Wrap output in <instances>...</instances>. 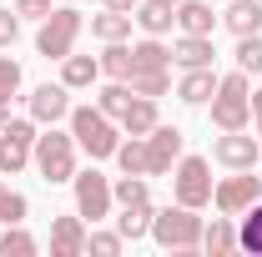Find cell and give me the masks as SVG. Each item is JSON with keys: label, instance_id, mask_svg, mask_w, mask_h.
I'll list each match as a JSON object with an SVG mask.
<instances>
[{"label": "cell", "instance_id": "6da1fadb", "mask_svg": "<svg viewBox=\"0 0 262 257\" xmlns=\"http://www.w3.org/2000/svg\"><path fill=\"white\" fill-rule=\"evenodd\" d=\"M252 116V91H247V71H232L217 81V96H212V121L222 131H242Z\"/></svg>", "mask_w": 262, "mask_h": 257}, {"label": "cell", "instance_id": "7a4b0ae2", "mask_svg": "<svg viewBox=\"0 0 262 257\" xmlns=\"http://www.w3.org/2000/svg\"><path fill=\"white\" fill-rule=\"evenodd\" d=\"M151 237L162 242V247H171V252H192V247H202V217H196V207H166V212H157L151 217Z\"/></svg>", "mask_w": 262, "mask_h": 257}, {"label": "cell", "instance_id": "3957f363", "mask_svg": "<svg viewBox=\"0 0 262 257\" xmlns=\"http://www.w3.org/2000/svg\"><path fill=\"white\" fill-rule=\"evenodd\" d=\"M71 136L91 152V157H116V146H121V136H116V126H111V116L101 111V106H76L71 111Z\"/></svg>", "mask_w": 262, "mask_h": 257}, {"label": "cell", "instance_id": "277c9868", "mask_svg": "<svg viewBox=\"0 0 262 257\" xmlns=\"http://www.w3.org/2000/svg\"><path fill=\"white\" fill-rule=\"evenodd\" d=\"M31 157H35V166H40L46 182H71V177H76V136L51 126L46 136H35Z\"/></svg>", "mask_w": 262, "mask_h": 257}, {"label": "cell", "instance_id": "5b68a950", "mask_svg": "<svg viewBox=\"0 0 262 257\" xmlns=\"http://www.w3.org/2000/svg\"><path fill=\"white\" fill-rule=\"evenodd\" d=\"M76 35H81V10H51V15L40 20L35 51H40L46 61H66L71 46H76Z\"/></svg>", "mask_w": 262, "mask_h": 257}, {"label": "cell", "instance_id": "8992f818", "mask_svg": "<svg viewBox=\"0 0 262 257\" xmlns=\"http://www.w3.org/2000/svg\"><path fill=\"white\" fill-rule=\"evenodd\" d=\"M171 182H177V202L182 207H207L212 202V172H207L202 157H182Z\"/></svg>", "mask_w": 262, "mask_h": 257}, {"label": "cell", "instance_id": "52a82bcc", "mask_svg": "<svg viewBox=\"0 0 262 257\" xmlns=\"http://www.w3.org/2000/svg\"><path fill=\"white\" fill-rule=\"evenodd\" d=\"M71 182H76V212H81V217H91V222H101V217L111 212V202H116V197H111V182L101 177L96 166H91V172H81V177H71Z\"/></svg>", "mask_w": 262, "mask_h": 257}, {"label": "cell", "instance_id": "ba28073f", "mask_svg": "<svg viewBox=\"0 0 262 257\" xmlns=\"http://www.w3.org/2000/svg\"><path fill=\"white\" fill-rule=\"evenodd\" d=\"M31 146H35V126L31 121H5V126H0V172L15 177V172L31 161Z\"/></svg>", "mask_w": 262, "mask_h": 257}, {"label": "cell", "instance_id": "9c48e42d", "mask_svg": "<svg viewBox=\"0 0 262 257\" xmlns=\"http://www.w3.org/2000/svg\"><path fill=\"white\" fill-rule=\"evenodd\" d=\"M171 161H182V131L157 121V126L146 131V177L171 172Z\"/></svg>", "mask_w": 262, "mask_h": 257}, {"label": "cell", "instance_id": "30bf717a", "mask_svg": "<svg viewBox=\"0 0 262 257\" xmlns=\"http://www.w3.org/2000/svg\"><path fill=\"white\" fill-rule=\"evenodd\" d=\"M257 197H262V182L252 177V166H247L242 177H227L222 187H212V202H217V207H222L227 217H237V212H247V207H252Z\"/></svg>", "mask_w": 262, "mask_h": 257}, {"label": "cell", "instance_id": "8fae6325", "mask_svg": "<svg viewBox=\"0 0 262 257\" xmlns=\"http://www.w3.org/2000/svg\"><path fill=\"white\" fill-rule=\"evenodd\" d=\"M257 141L252 136H242V131H227L222 141H217V161L222 166H232V172H247V166H257Z\"/></svg>", "mask_w": 262, "mask_h": 257}, {"label": "cell", "instance_id": "7c38bea8", "mask_svg": "<svg viewBox=\"0 0 262 257\" xmlns=\"http://www.w3.org/2000/svg\"><path fill=\"white\" fill-rule=\"evenodd\" d=\"M81 252H86L81 217H56L51 222V257H81Z\"/></svg>", "mask_w": 262, "mask_h": 257}, {"label": "cell", "instance_id": "4fadbf2b", "mask_svg": "<svg viewBox=\"0 0 262 257\" xmlns=\"http://www.w3.org/2000/svg\"><path fill=\"white\" fill-rule=\"evenodd\" d=\"M31 116L35 121H46V126H56L61 116H71V101H66V81L61 86H40L31 96Z\"/></svg>", "mask_w": 262, "mask_h": 257}, {"label": "cell", "instance_id": "5bb4252c", "mask_svg": "<svg viewBox=\"0 0 262 257\" xmlns=\"http://www.w3.org/2000/svg\"><path fill=\"white\" fill-rule=\"evenodd\" d=\"M177 96L187 101V106H202V101H212V96H217V76H212V66H192V71L182 76Z\"/></svg>", "mask_w": 262, "mask_h": 257}, {"label": "cell", "instance_id": "9a60e30c", "mask_svg": "<svg viewBox=\"0 0 262 257\" xmlns=\"http://www.w3.org/2000/svg\"><path fill=\"white\" fill-rule=\"evenodd\" d=\"M177 26H182V35H212L217 31V15H212V5H202V0H182V5H177Z\"/></svg>", "mask_w": 262, "mask_h": 257}, {"label": "cell", "instance_id": "2e32d148", "mask_svg": "<svg viewBox=\"0 0 262 257\" xmlns=\"http://www.w3.org/2000/svg\"><path fill=\"white\" fill-rule=\"evenodd\" d=\"M212 35H182L177 46H171V61L182 66V71H192V66H212Z\"/></svg>", "mask_w": 262, "mask_h": 257}, {"label": "cell", "instance_id": "e0dca14e", "mask_svg": "<svg viewBox=\"0 0 262 257\" xmlns=\"http://www.w3.org/2000/svg\"><path fill=\"white\" fill-rule=\"evenodd\" d=\"M222 20H227L232 35H257L262 31V0H232Z\"/></svg>", "mask_w": 262, "mask_h": 257}, {"label": "cell", "instance_id": "ac0fdd59", "mask_svg": "<svg viewBox=\"0 0 262 257\" xmlns=\"http://www.w3.org/2000/svg\"><path fill=\"white\" fill-rule=\"evenodd\" d=\"M151 202H131V207H121V217H116V232L126 237V242H136V237H146L151 232Z\"/></svg>", "mask_w": 262, "mask_h": 257}, {"label": "cell", "instance_id": "d6986e66", "mask_svg": "<svg viewBox=\"0 0 262 257\" xmlns=\"http://www.w3.org/2000/svg\"><path fill=\"white\" fill-rule=\"evenodd\" d=\"M96 76H101V61H96V56H66V61H61L66 91H81V86H91Z\"/></svg>", "mask_w": 262, "mask_h": 257}, {"label": "cell", "instance_id": "ffe728a7", "mask_svg": "<svg viewBox=\"0 0 262 257\" xmlns=\"http://www.w3.org/2000/svg\"><path fill=\"white\" fill-rule=\"evenodd\" d=\"M121 126H126V136H146V131L157 126V101L151 96H131V106L121 111Z\"/></svg>", "mask_w": 262, "mask_h": 257}, {"label": "cell", "instance_id": "44dd1931", "mask_svg": "<svg viewBox=\"0 0 262 257\" xmlns=\"http://www.w3.org/2000/svg\"><path fill=\"white\" fill-rule=\"evenodd\" d=\"M131 20H136L146 35H166V31H171V20H177V10H171V5H157V0H146V5L131 10Z\"/></svg>", "mask_w": 262, "mask_h": 257}, {"label": "cell", "instance_id": "7402d4cb", "mask_svg": "<svg viewBox=\"0 0 262 257\" xmlns=\"http://www.w3.org/2000/svg\"><path fill=\"white\" fill-rule=\"evenodd\" d=\"M166 66H171V51H166L157 35L141 40V46H131V71H166Z\"/></svg>", "mask_w": 262, "mask_h": 257}, {"label": "cell", "instance_id": "603a6c76", "mask_svg": "<svg viewBox=\"0 0 262 257\" xmlns=\"http://www.w3.org/2000/svg\"><path fill=\"white\" fill-rule=\"evenodd\" d=\"M202 247L212 257H227L232 247H237V227H232L227 217H212V227H202Z\"/></svg>", "mask_w": 262, "mask_h": 257}, {"label": "cell", "instance_id": "cb8c5ba5", "mask_svg": "<svg viewBox=\"0 0 262 257\" xmlns=\"http://www.w3.org/2000/svg\"><path fill=\"white\" fill-rule=\"evenodd\" d=\"M91 35L96 40H126L131 35V10H106V15H96L91 20Z\"/></svg>", "mask_w": 262, "mask_h": 257}, {"label": "cell", "instance_id": "d4e9b609", "mask_svg": "<svg viewBox=\"0 0 262 257\" xmlns=\"http://www.w3.org/2000/svg\"><path fill=\"white\" fill-rule=\"evenodd\" d=\"M126 86H131V96H166V86H171V76L166 71H131L126 76Z\"/></svg>", "mask_w": 262, "mask_h": 257}, {"label": "cell", "instance_id": "484cf974", "mask_svg": "<svg viewBox=\"0 0 262 257\" xmlns=\"http://www.w3.org/2000/svg\"><path fill=\"white\" fill-rule=\"evenodd\" d=\"M101 71H106L111 81H126V76H131V46H121V40H106V56H101Z\"/></svg>", "mask_w": 262, "mask_h": 257}, {"label": "cell", "instance_id": "4316f807", "mask_svg": "<svg viewBox=\"0 0 262 257\" xmlns=\"http://www.w3.org/2000/svg\"><path fill=\"white\" fill-rule=\"evenodd\" d=\"M116 161H121V172H131V177H146V136L121 141L116 146Z\"/></svg>", "mask_w": 262, "mask_h": 257}, {"label": "cell", "instance_id": "83f0119b", "mask_svg": "<svg viewBox=\"0 0 262 257\" xmlns=\"http://www.w3.org/2000/svg\"><path fill=\"white\" fill-rule=\"evenodd\" d=\"M247 212H252V217H247L242 232H237V247H242V252H252V257H262V207L252 202Z\"/></svg>", "mask_w": 262, "mask_h": 257}, {"label": "cell", "instance_id": "f1b7e54d", "mask_svg": "<svg viewBox=\"0 0 262 257\" xmlns=\"http://www.w3.org/2000/svg\"><path fill=\"white\" fill-rule=\"evenodd\" d=\"M96 106L106 111V116H116V121H121V111L131 106V86H126V81H111V86L96 96Z\"/></svg>", "mask_w": 262, "mask_h": 257}, {"label": "cell", "instance_id": "f546056e", "mask_svg": "<svg viewBox=\"0 0 262 257\" xmlns=\"http://www.w3.org/2000/svg\"><path fill=\"white\" fill-rule=\"evenodd\" d=\"M10 252H15V257H31L35 252V237L20 232V222L10 227V232H0V257H10Z\"/></svg>", "mask_w": 262, "mask_h": 257}, {"label": "cell", "instance_id": "4dcf8cb0", "mask_svg": "<svg viewBox=\"0 0 262 257\" xmlns=\"http://www.w3.org/2000/svg\"><path fill=\"white\" fill-rule=\"evenodd\" d=\"M237 71H262V35H237Z\"/></svg>", "mask_w": 262, "mask_h": 257}, {"label": "cell", "instance_id": "1f68e13d", "mask_svg": "<svg viewBox=\"0 0 262 257\" xmlns=\"http://www.w3.org/2000/svg\"><path fill=\"white\" fill-rule=\"evenodd\" d=\"M111 197H116L121 207H131V202H146V177H131V172H126V177L111 187Z\"/></svg>", "mask_w": 262, "mask_h": 257}, {"label": "cell", "instance_id": "d6a6232c", "mask_svg": "<svg viewBox=\"0 0 262 257\" xmlns=\"http://www.w3.org/2000/svg\"><path fill=\"white\" fill-rule=\"evenodd\" d=\"M20 91V66L10 56H0V106H10V96Z\"/></svg>", "mask_w": 262, "mask_h": 257}, {"label": "cell", "instance_id": "836d02e7", "mask_svg": "<svg viewBox=\"0 0 262 257\" xmlns=\"http://www.w3.org/2000/svg\"><path fill=\"white\" fill-rule=\"evenodd\" d=\"M0 222H5V227L26 222V197H20V192H10V187L0 192Z\"/></svg>", "mask_w": 262, "mask_h": 257}, {"label": "cell", "instance_id": "e575fe53", "mask_svg": "<svg viewBox=\"0 0 262 257\" xmlns=\"http://www.w3.org/2000/svg\"><path fill=\"white\" fill-rule=\"evenodd\" d=\"M86 247L101 252V257H116L121 247H126V237H121V232H91V237H86Z\"/></svg>", "mask_w": 262, "mask_h": 257}, {"label": "cell", "instance_id": "d590c367", "mask_svg": "<svg viewBox=\"0 0 262 257\" xmlns=\"http://www.w3.org/2000/svg\"><path fill=\"white\" fill-rule=\"evenodd\" d=\"M15 15H31V20H46V15H51V0H15Z\"/></svg>", "mask_w": 262, "mask_h": 257}, {"label": "cell", "instance_id": "8d00e7d4", "mask_svg": "<svg viewBox=\"0 0 262 257\" xmlns=\"http://www.w3.org/2000/svg\"><path fill=\"white\" fill-rule=\"evenodd\" d=\"M20 35V15H10V10H0V46H10Z\"/></svg>", "mask_w": 262, "mask_h": 257}, {"label": "cell", "instance_id": "74e56055", "mask_svg": "<svg viewBox=\"0 0 262 257\" xmlns=\"http://www.w3.org/2000/svg\"><path fill=\"white\" fill-rule=\"evenodd\" d=\"M141 0H106V10H136Z\"/></svg>", "mask_w": 262, "mask_h": 257}, {"label": "cell", "instance_id": "f35d334b", "mask_svg": "<svg viewBox=\"0 0 262 257\" xmlns=\"http://www.w3.org/2000/svg\"><path fill=\"white\" fill-rule=\"evenodd\" d=\"M252 111H257V131H262V91H252Z\"/></svg>", "mask_w": 262, "mask_h": 257}, {"label": "cell", "instance_id": "ab89813d", "mask_svg": "<svg viewBox=\"0 0 262 257\" xmlns=\"http://www.w3.org/2000/svg\"><path fill=\"white\" fill-rule=\"evenodd\" d=\"M157 5H171V10H177V5H182V0H157Z\"/></svg>", "mask_w": 262, "mask_h": 257}, {"label": "cell", "instance_id": "60d3db41", "mask_svg": "<svg viewBox=\"0 0 262 257\" xmlns=\"http://www.w3.org/2000/svg\"><path fill=\"white\" fill-rule=\"evenodd\" d=\"M5 121H10V116H5V106H0V126H5Z\"/></svg>", "mask_w": 262, "mask_h": 257}]
</instances>
